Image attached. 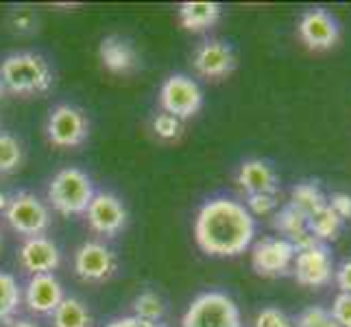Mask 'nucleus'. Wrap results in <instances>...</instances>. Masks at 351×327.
I'll list each match as a JSON object with an SVG mask.
<instances>
[{
	"mask_svg": "<svg viewBox=\"0 0 351 327\" xmlns=\"http://www.w3.org/2000/svg\"><path fill=\"white\" fill-rule=\"evenodd\" d=\"M9 327H40V325H35L31 321H14Z\"/></svg>",
	"mask_w": 351,
	"mask_h": 327,
	"instance_id": "nucleus-35",
	"label": "nucleus"
},
{
	"mask_svg": "<svg viewBox=\"0 0 351 327\" xmlns=\"http://www.w3.org/2000/svg\"><path fill=\"white\" fill-rule=\"evenodd\" d=\"M0 81L14 94H42L53 86V70L38 53H14L0 64Z\"/></svg>",
	"mask_w": 351,
	"mask_h": 327,
	"instance_id": "nucleus-2",
	"label": "nucleus"
},
{
	"mask_svg": "<svg viewBox=\"0 0 351 327\" xmlns=\"http://www.w3.org/2000/svg\"><path fill=\"white\" fill-rule=\"evenodd\" d=\"M22 290L14 275L0 271V323L14 319V314L20 308Z\"/></svg>",
	"mask_w": 351,
	"mask_h": 327,
	"instance_id": "nucleus-23",
	"label": "nucleus"
},
{
	"mask_svg": "<svg viewBox=\"0 0 351 327\" xmlns=\"http://www.w3.org/2000/svg\"><path fill=\"white\" fill-rule=\"evenodd\" d=\"M11 22H14V29L24 33V31H31L35 27V16L31 14V11H18V14H14V18H11Z\"/></svg>",
	"mask_w": 351,
	"mask_h": 327,
	"instance_id": "nucleus-33",
	"label": "nucleus"
},
{
	"mask_svg": "<svg viewBox=\"0 0 351 327\" xmlns=\"http://www.w3.org/2000/svg\"><path fill=\"white\" fill-rule=\"evenodd\" d=\"M181 327H242L240 308L229 295L210 290L192 299Z\"/></svg>",
	"mask_w": 351,
	"mask_h": 327,
	"instance_id": "nucleus-4",
	"label": "nucleus"
},
{
	"mask_svg": "<svg viewBox=\"0 0 351 327\" xmlns=\"http://www.w3.org/2000/svg\"><path fill=\"white\" fill-rule=\"evenodd\" d=\"M223 14V7L219 3H184L179 7V22L181 27L199 33L212 29L219 22Z\"/></svg>",
	"mask_w": 351,
	"mask_h": 327,
	"instance_id": "nucleus-19",
	"label": "nucleus"
},
{
	"mask_svg": "<svg viewBox=\"0 0 351 327\" xmlns=\"http://www.w3.org/2000/svg\"><path fill=\"white\" fill-rule=\"evenodd\" d=\"M253 327H295V321L288 317V314L280 308H262L256 314V321H253Z\"/></svg>",
	"mask_w": 351,
	"mask_h": 327,
	"instance_id": "nucleus-27",
	"label": "nucleus"
},
{
	"mask_svg": "<svg viewBox=\"0 0 351 327\" xmlns=\"http://www.w3.org/2000/svg\"><path fill=\"white\" fill-rule=\"evenodd\" d=\"M27 306L35 314H53L64 301V288L53 273L33 275L27 284Z\"/></svg>",
	"mask_w": 351,
	"mask_h": 327,
	"instance_id": "nucleus-15",
	"label": "nucleus"
},
{
	"mask_svg": "<svg viewBox=\"0 0 351 327\" xmlns=\"http://www.w3.org/2000/svg\"><path fill=\"white\" fill-rule=\"evenodd\" d=\"M343 225L345 221L330 208V205H323V208H319L317 212H312L308 216V232L312 234L314 240L325 242V245L341 236Z\"/></svg>",
	"mask_w": 351,
	"mask_h": 327,
	"instance_id": "nucleus-20",
	"label": "nucleus"
},
{
	"mask_svg": "<svg viewBox=\"0 0 351 327\" xmlns=\"http://www.w3.org/2000/svg\"><path fill=\"white\" fill-rule=\"evenodd\" d=\"M332 317L341 327H351V295L349 293H338L332 304Z\"/></svg>",
	"mask_w": 351,
	"mask_h": 327,
	"instance_id": "nucleus-30",
	"label": "nucleus"
},
{
	"mask_svg": "<svg viewBox=\"0 0 351 327\" xmlns=\"http://www.w3.org/2000/svg\"><path fill=\"white\" fill-rule=\"evenodd\" d=\"M295 327H341L332 317V312L323 306H310L299 314Z\"/></svg>",
	"mask_w": 351,
	"mask_h": 327,
	"instance_id": "nucleus-26",
	"label": "nucleus"
},
{
	"mask_svg": "<svg viewBox=\"0 0 351 327\" xmlns=\"http://www.w3.org/2000/svg\"><path fill=\"white\" fill-rule=\"evenodd\" d=\"M192 66H195V70L199 72L201 77L223 79L227 75H232L234 68H236L234 48L229 46L227 42H221V40L203 42L197 48L195 59H192Z\"/></svg>",
	"mask_w": 351,
	"mask_h": 327,
	"instance_id": "nucleus-13",
	"label": "nucleus"
},
{
	"mask_svg": "<svg viewBox=\"0 0 351 327\" xmlns=\"http://www.w3.org/2000/svg\"><path fill=\"white\" fill-rule=\"evenodd\" d=\"M53 327H92V314L83 301L64 297L53 312Z\"/></svg>",
	"mask_w": 351,
	"mask_h": 327,
	"instance_id": "nucleus-22",
	"label": "nucleus"
},
{
	"mask_svg": "<svg viewBox=\"0 0 351 327\" xmlns=\"http://www.w3.org/2000/svg\"><path fill=\"white\" fill-rule=\"evenodd\" d=\"M5 218L14 232L27 238L42 236L51 225L48 205L31 192H18V195L9 197Z\"/></svg>",
	"mask_w": 351,
	"mask_h": 327,
	"instance_id": "nucleus-5",
	"label": "nucleus"
},
{
	"mask_svg": "<svg viewBox=\"0 0 351 327\" xmlns=\"http://www.w3.org/2000/svg\"><path fill=\"white\" fill-rule=\"evenodd\" d=\"M88 133H90V123L79 107L62 103L55 109H51V116H48L46 123V136L55 147L75 149L88 140Z\"/></svg>",
	"mask_w": 351,
	"mask_h": 327,
	"instance_id": "nucleus-7",
	"label": "nucleus"
},
{
	"mask_svg": "<svg viewBox=\"0 0 351 327\" xmlns=\"http://www.w3.org/2000/svg\"><path fill=\"white\" fill-rule=\"evenodd\" d=\"M153 131L162 140H175V138L181 136V120L164 112L160 116H155V120H153Z\"/></svg>",
	"mask_w": 351,
	"mask_h": 327,
	"instance_id": "nucleus-29",
	"label": "nucleus"
},
{
	"mask_svg": "<svg viewBox=\"0 0 351 327\" xmlns=\"http://www.w3.org/2000/svg\"><path fill=\"white\" fill-rule=\"evenodd\" d=\"M133 317H138L142 321H151V323H157L166 312V306H164V299L157 295V293H140L136 299H133Z\"/></svg>",
	"mask_w": 351,
	"mask_h": 327,
	"instance_id": "nucleus-24",
	"label": "nucleus"
},
{
	"mask_svg": "<svg viewBox=\"0 0 351 327\" xmlns=\"http://www.w3.org/2000/svg\"><path fill=\"white\" fill-rule=\"evenodd\" d=\"M7 203H9V197L7 195H3V192H0V210H7Z\"/></svg>",
	"mask_w": 351,
	"mask_h": 327,
	"instance_id": "nucleus-36",
	"label": "nucleus"
},
{
	"mask_svg": "<svg viewBox=\"0 0 351 327\" xmlns=\"http://www.w3.org/2000/svg\"><path fill=\"white\" fill-rule=\"evenodd\" d=\"M160 103L166 114L179 120L195 116L203 105V92L195 79L186 75H173L164 81L160 90Z\"/></svg>",
	"mask_w": 351,
	"mask_h": 327,
	"instance_id": "nucleus-9",
	"label": "nucleus"
},
{
	"mask_svg": "<svg viewBox=\"0 0 351 327\" xmlns=\"http://www.w3.org/2000/svg\"><path fill=\"white\" fill-rule=\"evenodd\" d=\"M334 280H336V286H338L341 293L351 295V256L338 264V269L334 273Z\"/></svg>",
	"mask_w": 351,
	"mask_h": 327,
	"instance_id": "nucleus-32",
	"label": "nucleus"
},
{
	"mask_svg": "<svg viewBox=\"0 0 351 327\" xmlns=\"http://www.w3.org/2000/svg\"><path fill=\"white\" fill-rule=\"evenodd\" d=\"M297 249L282 236H264L251 249V266L262 277H282L293 271Z\"/></svg>",
	"mask_w": 351,
	"mask_h": 327,
	"instance_id": "nucleus-8",
	"label": "nucleus"
},
{
	"mask_svg": "<svg viewBox=\"0 0 351 327\" xmlns=\"http://www.w3.org/2000/svg\"><path fill=\"white\" fill-rule=\"evenodd\" d=\"M238 186L245 190V195H277L280 192V177L262 160L242 162L236 175Z\"/></svg>",
	"mask_w": 351,
	"mask_h": 327,
	"instance_id": "nucleus-16",
	"label": "nucleus"
},
{
	"mask_svg": "<svg viewBox=\"0 0 351 327\" xmlns=\"http://www.w3.org/2000/svg\"><path fill=\"white\" fill-rule=\"evenodd\" d=\"M99 57L103 66L114 72V75H125V72L136 70L140 59L138 53L133 51V46L129 42H125L118 35H107L103 38L101 46H99Z\"/></svg>",
	"mask_w": 351,
	"mask_h": 327,
	"instance_id": "nucleus-18",
	"label": "nucleus"
},
{
	"mask_svg": "<svg viewBox=\"0 0 351 327\" xmlns=\"http://www.w3.org/2000/svg\"><path fill=\"white\" fill-rule=\"evenodd\" d=\"M245 208L251 216H266L280 208V201H277V195H247Z\"/></svg>",
	"mask_w": 351,
	"mask_h": 327,
	"instance_id": "nucleus-28",
	"label": "nucleus"
},
{
	"mask_svg": "<svg viewBox=\"0 0 351 327\" xmlns=\"http://www.w3.org/2000/svg\"><path fill=\"white\" fill-rule=\"evenodd\" d=\"M22 164V144L11 133H0V175L16 173Z\"/></svg>",
	"mask_w": 351,
	"mask_h": 327,
	"instance_id": "nucleus-25",
	"label": "nucleus"
},
{
	"mask_svg": "<svg viewBox=\"0 0 351 327\" xmlns=\"http://www.w3.org/2000/svg\"><path fill=\"white\" fill-rule=\"evenodd\" d=\"M256 238V218L245 203L216 197L203 203L195 221V240L212 258H236L245 253Z\"/></svg>",
	"mask_w": 351,
	"mask_h": 327,
	"instance_id": "nucleus-1",
	"label": "nucleus"
},
{
	"mask_svg": "<svg viewBox=\"0 0 351 327\" xmlns=\"http://www.w3.org/2000/svg\"><path fill=\"white\" fill-rule=\"evenodd\" d=\"M86 214H88L90 227L96 234H103V236H116L118 232H123V227L127 223V210L123 201L110 195V192L94 195Z\"/></svg>",
	"mask_w": 351,
	"mask_h": 327,
	"instance_id": "nucleus-12",
	"label": "nucleus"
},
{
	"mask_svg": "<svg viewBox=\"0 0 351 327\" xmlns=\"http://www.w3.org/2000/svg\"><path fill=\"white\" fill-rule=\"evenodd\" d=\"M3 92H5V86H3V81H0V96H3Z\"/></svg>",
	"mask_w": 351,
	"mask_h": 327,
	"instance_id": "nucleus-37",
	"label": "nucleus"
},
{
	"mask_svg": "<svg viewBox=\"0 0 351 327\" xmlns=\"http://www.w3.org/2000/svg\"><path fill=\"white\" fill-rule=\"evenodd\" d=\"M18 260L27 273L46 275L57 269L59 262H62V256H59V249L53 240H48L44 236H35L22 242V247L18 251Z\"/></svg>",
	"mask_w": 351,
	"mask_h": 327,
	"instance_id": "nucleus-14",
	"label": "nucleus"
},
{
	"mask_svg": "<svg viewBox=\"0 0 351 327\" xmlns=\"http://www.w3.org/2000/svg\"><path fill=\"white\" fill-rule=\"evenodd\" d=\"M273 227L297 251L308 249V247L314 245V242H319V240H314L312 234L308 232V218L301 212H297L293 205H288V203L282 205V208L273 214Z\"/></svg>",
	"mask_w": 351,
	"mask_h": 327,
	"instance_id": "nucleus-17",
	"label": "nucleus"
},
{
	"mask_svg": "<svg viewBox=\"0 0 351 327\" xmlns=\"http://www.w3.org/2000/svg\"><path fill=\"white\" fill-rule=\"evenodd\" d=\"M297 33L310 51H330L341 40V22L328 9L317 7L301 16Z\"/></svg>",
	"mask_w": 351,
	"mask_h": 327,
	"instance_id": "nucleus-10",
	"label": "nucleus"
},
{
	"mask_svg": "<svg viewBox=\"0 0 351 327\" xmlns=\"http://www.w3.org/2000/svg\"><path fill=\"white\" fill-rule=\"evenodd\" d=\"M92 199H94L92 179L81 168H64V171H59L53 177L51 186H48V201L64 216L86 214Z\"/></svg>",
	"mask_w": 351,
	"mask_h": 327,
	"instance_id": "nucleus-3",
	"label": "nucleus"
},
{
	"mask_svg": "<svg viewBox=\"0 0 351 327\" xmlns=\"http://www.w3.org/2000/svg\"><path fill=\"white\" fill-rule=\"evenodd\" d=\"M288 205H293L297 212H301L308 218L312 212H317L323 205H328V197H325V192L321 190L317 181H299V184H295L293 190H290Z\"/></svg>",
	"mask_w": 351,
	"mask_h": 327,
	"instance_id": "nucleus-21",
	"label": "nucleus"
},
{
	"mask_svg": "<svg viewBox=\"0 0 351 327\" xmlns=\"http://www.w3.org/2000/svg\"><path fill=\"white\" fill-rule=\"evenodd\" d=\"M105 327H162L160 323H151V321H142L138 317H123V319H116L112 323H107Z\"/></svg>",
	"mask_w": 351,
	"mask_h": 327,
	"instance_id": "nucleus-34",
	"label": "nucleus"
},
{
	"mask_svg": "<svg viewBox=\"0 0 351 327\" xmlns=\"http://www.w3.org/2000/svg\"><path fill=\"white\" fill-rule=\"evenodd\" d=\"M328 205L343 221H351V195H347V192H332L328 197Z\"/></svg>",
	"mask_w": 351,
	"mask_h": 327,
	"instance_id": "nucleus-31",
	"label": "nucleus"
},
{
	"mask_svg": "<svg viewBox=\"0 0 351 327\" xmlns=\"http://www.w3.org/2000/svg\"><path fill=\"white\" fill-rule=\"evenodd\" d=\"M293 273L299 286L323 288L334 280L336 266L334 253L325 242H314L312 247L297 251L293 262Z\"/></svg>",
	"mask_w": 351,
	"mask_h": 327,
	"instance_id": "nucleus-6",
	"label": "nucleus"
},
{
	"mask_svg": "<svg viewBox=\"0 0 351 327\" xmlns=\"http://www.w3.org/2000/svg\"><path fill=\"white\" fill-rule=\"evenodd\" d=\"M116 256L101 242H83L75 253V273L83 282H107L116 273Z\"/></svg>",
	"mask_w": 351,
	"mask_h": 327,
	"instance_id": "nucleus-11",
	"label": "nucleus"
}]
</instances>
